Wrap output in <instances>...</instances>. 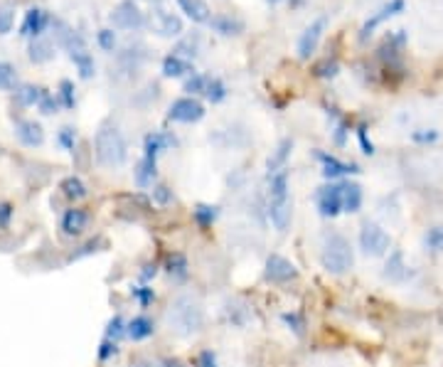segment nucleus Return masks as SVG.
I'll use <instances>...</instances> for the list:
<instances>
[{
  "label": "nucleus",
  "mask_w": 443,
  "mask_h": 367,
  "mask_svg": "<svg viewBox=\"0 0 443 367\" xmlns=\"http://www.w3.org/2000/svg\"><path fill=\"white\" fill-rule=\"evenodd\" d=\"M165 328L177 338H193L204 328V308L197 296L180 294L165 308Z\"/></svg>",
  "instance_id": "1"
},
{
  "label": "nucleus",
  "mask_w": 443,
  "mask_h": 367,
  "mask_svg": "<svg viewBox=\"0 0 443 367\" xmlns=\"http://www.w3.org/2000/svg\"><path fill=\"white\" fill-rule=\"evenodd\" d=\"M94 156L101 168H111V170L121 168L126 163V158H128V146H126L123 133L116 126H111V123H104V126L96 131Z\"/></svg>",
  "instance_id": "2"
},
{
  "label": "nucleus",
  "mask_w": 443,
  "mask_h": 367,
  "mask_svg": "<svg viewBox=\"0 0 443 367\" xmlns=\"http://www.w3.org/2000/svg\"><path fill=\"white\" fill-rule=\"evenodd\" d=\"M320 264L328 274L343 276L352 269L354 264V252L350 247V241L345 239L340 232H330L323 239V249H320Z\"/></svg>",
  "instance_id": "3"
},
{
  "label": "nucleus",
  "mask_w": 443,
  "mask_h": 367,
  "mask_svg": "<svg viewBox=\"0 0 443 367\" xmlns=\"http://www.w3.org/2000/svg\"><path fill=\"white\" fill-rule=\"evenodd\" d=\"M391 247V237L377 222H365L360 230V249L367 257H384Z\"/></svg>",
  "instance_id": "4"
},
{
  "label": "nucleus",
  "mask_w": 443,
  "mask_h": 367,
  "mask_svg": "<svg viewBox=\"0 0 443 367\" xmlns=\"http://www.w3.org/2000/svg\"><path fill=\"white\" fill-rule=\"evenodd\" d=\"M343 195H345V183H328L323 185V188H318V193H315V205H318L320 215L333 220L340 212H345Z\"/></svg>",
  "instance_id": "5"
},
{
  "label": "nucleus",
  "mask_w": 443,
  "mask_h": 367,
  "mask_svg": "<svg viewBox=\"0 0 443 367\" xmlns=\"http://www.w3.org/2000/svg\"><path fill=\"white\" fill-rule=\"evenodd\" d=\"M204 104L195 96H180L170 104L167 109V119L175 121V123H197L204 119Z\"/></svg>",
  "instance_id": "6"
},
{
  "label": "nucleus",
  "mask_w": 443,
  "mask_h": 367,
  "mask_svg": "<svg viewBox=\"0 0 443 367\" xmlns=\"http://www.w3.org/2000/svg\"><path fill=\"white\" fill-rule=\"evenodd\" d=\"M328 15H318L310 25L306 27V30L301 32V37H298V57L301 59H310L313 57V52L318 50L320 40H323L325 30H328Z\"/></svg>",
  "instance_id": "7"
},
{
  "label": "nucleus",
  "mask_w": 443,
  "mask_h": 367,
  "mask_svg": "<svg viewBox=\"0 0 443 367\" xmlns=\"http://www.w3.org/2000/svg\"><path fill=\"white\" fill-rule=\"evenodd\" d=\"M404 10H407V0H386L384 6H380L375 13H372L370 17H367L365 22H362V27H360V40L365 43L367 37H370L372 32L377 30V27L384 25V22L391 20V17L402 15Z\"/></svg>",
  "instance_id": "8"
},
{
  "label": "nucleus",
  "mask_w": 443,
  "mask_h": 367,
  "mask_svg": "<svg viewBox=\"0 0 443 367\" xmlns=\"http://www.w3.org/2000/svg\"><path fill=\"white\" fill-rule=\"evenodd\" d=\"M109 20L119 30H141L146 25V15H143L141 8L133 0H121L119 6L114 8V13L109 15Z\"/></svg>",
  "instance_id": "9"
},
{
  "label": "nucleus",
  "mask_w": 443,
  "mask_h": 367,
  "mask_svg": "<svg viewBox=\"0 0 443 367\" xmlns=\"http://www.w3.org/2000/svg\"><path fill=\"white\" fill-rule=\"evenodd\" d=\"M315 160H318L320 168H323V178H328L330 183H333V180H338V178H345V175H357V173H360V165H357V163L340 160V158L333 156V153L315 151Z\"/></svg>",
  "instance_id": "10"
},
{
  "label": "nucleus",
  "mask_w": 443,
  "mask_h": 367,
  "mask_svg": "<svg viewBox=\"0 0 443 367\" xmlns=\"http://www.w3.org/2000/svg\"><path fill=\"white\" fill-rule=\"evenodd\" d=\"M264 276H266V281H271V283H291L298 278V269H296V264L288 262V259L281 257V254H271V257L266 259Z\"/></svg>",
  "instance_id": "11"
},
{
  "label": "nucleus",
  "mask_w": 443,
  "mask_h": 367,
  "mask_svg": "<svg viewBox=\"0 0 443 367\" xmlns=\"http://www.w3.org/2000/svg\"><path fill=\"white\" fill-rule=\"evenodd\" d=\"M153 30L160 37H180L183 35V20L175 13L163 10L160 6L153 10Z\"/></svg>",
  "instance_id": "12"
},
{
  "label": "nucleus",
  "mask_w": 443,
  "mask_h": 367,
  "mask_svg": "<svg viewBox=\"0 0 443 367\" xmlns=\"http://www.w3.org/2000/svg\"><path fill=\"white\" fill-rule=\"evenodd\" d=\"M293 217V200L291 195L288 197H276L269 200V220L276 227V232H286L288 225H291Z\"/></svg>",
  "instance_id": "13"
},
{
  "label": "nucleus",
  "mask_w": 443,
  "mask_h": 367,
  "mask_svg": "<svg viewBox=\"0 0 443 367\" xmlns=\"http://www.w3.org/2000/svg\"><path fill=\"white\" fill-rule=\"evenodd\" d=\"M207 25L212 27V32H217L219 37H236L246 30V22L236 15H230V13H217V15L209 17Z\"/></svg>",
  "instance_id": "14"
},
{
  "label": "nucleus",
  "mask_w": 443,
  "mask_h": 367,
  "mask_svg": "<svg viewBox=\"0 0 443 367\" xmlns=\"http://www.w3.org/2000/svg\"><path fill=\"white\" fill-rule=\"evenodd\" d=\"M172 146H177V138L170 131H153L143 141V156L151 158V160H158V156Z\"/></svg>",
  "instance_id": "15"
},
{
  "label": "nucleus",
  "mask_w": 443,
  "mask_h": 367,
  "mask_svg": "<svg viewBox=\"0 0 443 367\" xmlns=\"http://www.w3.org/2000/svg\"><path fill=\"white\" fill-rule=\"evenodd\" d=\"M15 136H17V141L27 148L42 146V141H45V131H42V126L40 123H35V121H17Z\"/></svg>",
  "instance_id": "16"
},
{
  "label": "nucleus",
  "mask_w": 443,
  "mask_h": 367,
  "mask_svg": "<svg viewBox=\"0 0 443 367\" xmlns=\"http://www.w3.org/2000/svg\"><path fill=\"white\" fill-rule=\"evenodd\" d=\"M50 17L45 10H40V8H30V10L25 13V20H22V27H20V35L22 37H40L42 30L47 27Z\"/></svg>",
  "instance_id": "17"
},
{
  "label": "nucleus",
  "mask_w": 443,
  "mask_h": 367,
  "mask_svg": "<svg viewBox=\"0 0 443 367\" xmlns=\"http://www.w3.org/2000/svg\"><path fill=\"white\" fill-rule=\"evenodd\" d=\"M291 153H293V138H281L278 146L273 148V153L269 156V160H266V173L273 175V173H278V170L286 168Z\"/></svg>",
  "instance_id": "18"
},
{
  "label": "nucleus",
  "mask_w": 443,
  "mask_h": 367,
  "mask_svg": "<svg viewBox=\"0 0 443 367\" xmlns=\"http://www.w3.org/2000/svg\"><path fill=\"white\" fill-rule=\"evenodd\" d=\"M190 74H195V67L190 59L180 57V54H167L165 59H163V77L167 79H180V77H190Z\"/></svg>",
  "instance_id": "19"
},
{
  "label": "nucleus",
  "mask_w": 443,
  "mask_h": 367,
  "mask_svg": "<svg viewBox=\"0 0 443 367\" xmlns=\"http://www.w3.org/2000/svg\"><path fill=\"white\" fill-rule=\"evenodd\" d=\"M87 225H89V212L82 210V207H72V210L64 212L62 225L59 227H62V232L67 237H77L87 230Z\"/></svg>",
  "instance_id": "20"
},
{
  "label": "nucleus",
  "mask_w": 443,
  "mask_h": 367,
  "mask_svg": "<svg viewBox=\"0 0 443 367\" xmlns=\"http://www.w3.org/2000/svg\"><path fill=\"white\" fill-rule=\"evenodd\" d=\"M151 336H156V323H153L148 315H136L133 320H128L126 338H130L133 343H141V340H148Z\"/></svg>",
  "instance_id": "21"
},
{
  "label": "nucleus",
  "mask_w": 443,
  "mask_h": 367,
  "mask_svg": "<svg viewBox=\"0 0 443 367\" xmlns=\"http://www.w3.org/2000/svg\"><path fill=\"white\" fill-rule=\"evenodd\" d=\"M409 269H412V267H409L407 259H404V252H399V249H396V252L386 259L384 278H389V281H394V283H402V281H407V278H409Z\"/></svg>",
  "instance_id": "22"
},
{
  "label": "nucleus",
  "mask_w": 443,
  "mask_h": 367,
  "mask_svg": "<svg viewBox=\"0 0 443 367\" xmlns=\"http://www.w3.org/2000/svg\"><path fill=\"white\" fill-rule=\"evenodd\" d=\"M177 6L193 22H209V17H212L209 6L204 0H177Z\"/></svg>",
  "instance_id": "23"
},
{
  "label": "nucleus",
  "mask_w": 443,
  "mask_h": 367,
  "mask_svg": "<svg viewBox=\"0 0 443 367\" xmlns=\"http://www.w3.org/2000/svg\"><path fill=\"white\" fill-rule=\"evenodd\" d=\"M288 183H291V173H288V168L269 175V200L288 197Z\"/></svg>",
  "instance_id": "24"
},
{
  "label": "nucleus",
  "mask_w": 443,
  "mask_h": 367,
  "mask_svg": "<svg viewBox=\"0 0 443 367\" xmlns=\"http://www.w3.org/2000/svg\"><path fill=\"white\" fill-rule=\"evenodd\" d=\"M156 175H158V160H151V158L143 156L141 163L136 165V183L141 188H148V185H153Z\"/></svg>",
  "instance_id": "25"
},
{
  "label": "nucleus",
  "mask_w": 443,
  "mask_h": 367,
  "mask_svg": "<svg viewBox=\"0 0 443 367\" xmlns=\"http://www.w3.org/2000/svg\"><path fill=\"white\" fill-rule=\"evenodd\" d=\"M423 249L428 254H443V225H431L423 232Z\"/></svg>",
  "instance_id": "26"
},
{
  "label": "nucleus",
  "mask_w": 443,
  "mask_h": 367,
  "mask_svg": "<svg viewBox=\"0 0 443 367\" xmlns=\"http://www.w3.org/2000/svg\"><path fill=\"white\" fill-rule=\"evenodd\" d=\"M227 94H230V89H227V84L222 82L219 77H207V84H204V94L207 96V101H212V104H222V101L227 99Z\"/></svg>",
  "instance_id": "27"
},
{
  "label": "nucleus",
  "mask_w": 443,
  "mask_h": 367,
  "mask_svg": "<svg viewBox=\"0 0 443 367\" xmlns=\"http://www.w3.org/2000/svg\"><path fill=\"white\" fill-rule=\"evenodd\" d=\"M343 202H345V212H350V215L360 212V207H362V188H360V185H357V183H345Z\"/></svg>",
  "instance_id": "28"
},
{
  "label": "nucleus",
  "mask_w": 443,
  "mask_h": 367,
  "mask_svg": "<svg viewBox=\"0 0 443 367\" xmlns=\"http://www.w3.org/2000/svg\"><path fill=\"white\" fill-rule=\"evenodd\" d=\"M200 47H202V37H200V32H193V35L183 37L180 43H177L175 47V54H180V57H197L200 54Z\"/></svg>",
  "instance_id": "29"
},
{
  "label": "nucleus",
  "mask_w": 443,
  "mask_h": 367,
  "mask_svg": "<svg viewBox=\"0 0 443 367\" xmlns=\"http://www.w3.org/2000/svg\"><path fill=\"white\" fill-rule=\"evenodd\" d=\"M52 57H54V47H52V43H47V40H40V37H37L35 43L30 45V59L35 64L50 62Z\"/></svg>",
  "instance_id": "30"
},
{
  "label": "nucleus",
  "mask_w": 443,
  "mask_h": 367,
  "mask_svg": "<svg viewBox=\"0 0 443 367\" xmlns=\"http://www.w3.org/2000/svg\"><path fill=\"white\" fill-rule=\"evenodd\" d=\"M17 101H20L22 106H40L42 96H45V89H40V87H32V84H25L20 87V89L15 91Z\"/></svg>",
  "instance_id": "31"
},
{
  "label": "nucleus",
  "mask_w": 443,
  "mask_h": 367,
  "mask_svg": "<svg viewBox=\"0 0 443 367\" xmlns=\"http://www.w3.org/2000/svg\"><path fill=\"white\" fill-rule=\"evenodd\" d=\"M62 193H64V197H69V200H82V197H87V185L72 175V178L62 180Z\"/></svg>",
  "instance_id": "32"
},
{
  "label": "nucleus",
  "mask_w": 443,
  "mask_h": 367,
  "mask_svg": "<svg viewBox=\"0 0 443 367\" xmlns=\"http://www.w3.org/2000/svg\"><path fill=\"white\" fill-rule=\"evenodd\" d=\"M193 215H195V220H197V225L209 227V225H214V220L219 217V207L217 205H197Z\"/></svg>",
  "instance_id": "33"
},
{
  "label": "nucleus",
  "mask_w": 443,
  "mask_h": 367,
  "mask_svg": "<svg viewBox=\"0 0 443 367\" xmlns=\"http://www.w3.org/2000/svg\"><path fill=\"white\" fill-rule=\"evenodd\" d=\"M188 259L183 257V254H170L167 257V274L175 278H185L188 276Z\"/></svg>",
  "instance_id": "34"
},
{
  "label": "nucleus",
  "mask_w": 443,
  "mask_h": 367,
  "mask_svg": "<svg viewBox=\"0 0 443 367\" xmlns=\"http://www.w3.org/2000/svg\"><path fill=\"white\" fill-rule=\"evenodd\" d=\"M438 138H441V131H436V128H416V131H412V141L416 146H431Z\"/></svg>",
  "instance_id": "35"
},
{
  "label": "nucleus",
  "mask_w": 443,
  "mask_h": 367,
  "mask_svg": "<svg viewBox=\"0 0 443 367\" xmlns=\"http://www.w3.org/2000/svg\"><path fill=\"white\" fill-rule=\"evenodd\" d=\"M17 84V74H15V67L8 62H0V89H15Z\"/></svg>",
  "instance_id": "36"
},
{
  "label": "nucleus",
  "mask_w": 443,
  "mask_h": 367,
  "mask_svg": "<svg viewBox=\"0 0 443 367\" xmlns=\"http://www.w3.org/2000/svg\"><path fill=\"white\" fill-rule=\"evenodd\" d=\"M15 25V8L10 3L0 6V35H8Z\"/></svg>",
  "instance_id": "37"
},
{
  "label": "nucleus",
  "mask_w": 443,
  "mask_h": 367,
  "mask_svg": "<svg viewBox=\"0 0 443 367\" xmlns=\"http://www.w3.org/2000/svg\"><path fill=\"white\" fill-rule=\"evenodd\" d=\"M126 328H128V323H123L121 315H114V318L109 320V328H106V338L114 340V343H119V338L126 336Z\"/></svg>",
  "instance_id": "38"
},
{
  "label": "nucleus",
  "mask_w": 443,
  "mask_h": 367,
  "mask_svg": "<svg viewBox=\"0 0 443 367\" xmlns=\"http://www.w3.org/2000/svg\"><path fill=\"white\" fill-rule=\"evenodd\" d=\"M204 84H207V77L195 72L185 79V91H188V94H204Z\"/></svg>",
  "instance_id": "39"
},
{
  "label": "nucleus",
  "mask_w": 443,
  "mask_h": 367,
  "mask_svg": "<svg viewBox=\"0 0 443 367\" xmlns=\"http://www.w3.org/2000/svg\"><path fill=\"white\" fill-rule=\"evenodd\" d=\"M96 43L104 52H114L116 50V32L111 27H101L99 35H96Z\"/></svg>",
  "instance_id": "40"
},
{
  "label": "nucleus",
  "mask_w": 443,
  "mask_h": 367,
  "mask_svg": "<svg viewBox=\"0 0 443 367\" xmlns=\"http://www.w3.org/2000/svg\"><path fill=\"white\" fill-rule=\"evenodd\" d=\"M130 296H133V299H136L138 304L143 306V308H146V306H151L153 301H156V291L148 289V286H133V289H130Z\"/></svg>",
  "instance_id": "41"
},
{
  "label": "nucleus",
  "mask_w": 443,
  "mask_h": 367,
  "mask_svg": "<svg viewBox=\"0 0 443 367\" xmlns=\"http://www.w3.org/2000/svg\"><path fill=\"white\" fill-rule=\"evenodd\" d=\"M57 143L64 148V151H74V143H77V131H74V128H69V126L59 128Z\"/></svg>",
  "instance_id": "42"
},
{
  "label": "nucleus",
  "mask_w": 443,
  "mask_h": 367,
  "mask_svg": "<svg viewBox=\"0 0 443 367\" xmlns=\"http://www.w3.org/2000/svg\"><path fill=\"white\" fill-rule=\"evenodd\" d=\"M172 190L167 188V185H156V188H153V202H156V205H170L172 202Z\"/></svg>",
  "instance_id": "43"
},
{
  "label": "nucleus",
  "mask_w": 443,
  "mask_h": 367,
  "mask_svg": "<svg viewBox=\"0 0 443 367\" xmlns=\"http://www.w3.org/2000/svg\"><path fill=\"white\" fill-rule=\"evenodd\" d=\"M59 99H62V104L67 106V109H74V104H77V99H74V87L67 79L59 84Z\"/></svg>",
  "instance_id": "44"
},
{
  "label": "nucleus",
  "mask_w": 443,
  "mask_h": 367,
  "mask_svg": "<svg viewBox=\"0 0 443 367\" xmlns=\"http://www.w3.org/2000/svg\"><path fill=\"white\" fill-rule=\"evenodd\" d=\"M354 133H357V141H360V146H362V153H365V156H375V143H372L370 136H367L365 123H360Z\"/></svg>",
  "instance_id": "45"
},
{
  "label": "nucleus",
  "mask_w": 443,
  "mask_h": 367,
  "mask_svg": "<svg viewBox=\"0 0 443 367\" xmlns=\"http://www.w3.org/2000/svg\"><path fill=\"white\" fill-rule=\"evenodd\" d=\"M338 72H340V67H338V62H335V59H323V62L315 67V74H318V77H323V79L335 77Z\"/></svg>",
  "instance_id": "46"
},
{
  "label": "nucleus",
  "mask_w": 443,
  "mask_h": 367,
  "mask_svg": "<svg viewBox=\"0 0 443 367\" xmlns=\"http://www.w3.org/2000/svg\"><path fill=\"white\" fill-rule=\"evenodd\" d=\"M281 318H283V323H286L288 328L296 333V336H303V328H306V323H303L301 315H298V313H283Z\"/></svg>",
  "instance_id": "47"
},
{
  "label": "nucleus",
  "mask_w": 443,
  "mask_h": 367,
  "mask_svg": "<svg viewBox=\"0 0 443 367\" xmlns=\"http://www.w3.org/2000/svg\"><path fill=\"white\" fill-rule=\"evenodd\" d=\"M347 123H345L343 119H338L335 121V128H333V141L338 143V146H345V143H347Z\"/></svg>",
  "instance_id": "48"
},
{
  "label": "nucleus",
  "mask_w": 443,
  "mask_h": 367,
  "mask_svg": "<svg viewBox=\"0 0 443 367\" xmlns=\"http://www.w3.org/2000/svg\"><path fill=\"white\" fill-rule=\"evenodd\" d=\"M40 111H42V114H54V111H57V99H54L50 91H45V96H42Z\"/></svg>",
  "instance_id": "49"
},
{
  "label": "nucleus",
  "mask_w": 443,
  "mask_h": 367,
  "mask_svg": "<svg viewBox=\"0 0 443 367\" xmlns=\"http://www.w3.org/2000/svg\"><path fill=\"white\" fill-rule=\"evenodd\" d=\"M116 352H119V345H116L114 340H109V338H106L104 345H101V350H99V360H111Z\"/></svg>",
  "instance_id": "50"
},
{
  "label": "nucleus",
  "mask_w": 443,
  "mask_h": 367,
  "mask_svg": "<svg viewBox=\"0 0 443 367\" xmlns=\"http://www.w3.org/2000/svg\"><path fill=\"white\" fill-rule=\"evenodd\" d=\"M195 365H197V367H219L217 365V357H214V352H209V350L200 352L197 362H195Z\"/></svg>",
  "instance_id": "51"
},
{
  "label": "nucleus",
  "mask_w": 443,
  "mask_h": 367,
  "mask_svg": "<svg viewBox=\"0 0 443 367\" xmlns=\"http://www.w3.org/2000/svg\"><path fill=\"white\" fill-rule=\"evenodd\" d=\"M156 274H158L156 264H148L146 271H141V281H151V278H156Z\"/></svg>",
  "instance_id": "52"
},
{
  "label": "nucleus",
  "mask_w": 443,
  "mask_h": 367,
  "mask_svg": "<svg viewBox=\"0 0 443 367\" xmlns=\"http://www.w3.org/2000/svg\"><path fill=\"white\" fill-rule=\"evenodd\" d=\"M10 215H13L10 205H0V225H6V222L10 220Z\"/></svg>",
  "instance_id": "53"
},
{
  "label": "nucleus",
  "mask_w": 443,
  "mask_h": 367,
  "mask_svg": "<svg viewBox=\"0 0 443 367\" xmlns=\"http://www.w3.org/2000/svg\"><path fill=\"white\" fill-rule=\"evenodd\" d=\"M158 367H185V365L183 362H177V360H163Z\"/></svg>",
  "instance_id": "54"
},
{
  "label": "nucleus",
  "mask_w": 443,
  "mask_h": 367,
  "mask_svg": "<svg viewBox=\"0 0 443 367\" xmlns=\"http://www.w3.org/2000/svg\"><path fill=\"white\" fill-rule=\"evenodd\" d=\"M269 6H278V3H283V0H266Z\"/></svg>",
  "instance_id": "55"
},
{
  "label": "nucleus",
  "mask_w": 443,
  "mask_h": 367,
  "mask_svg": "<svg viewBox=\"0 0 443 367\" xmlns=\"http://www.w3.org/2000/svg\"><path fill=\"white\" fill-rule=\"evenodd\" d=\"M148 3H153V6H156V8L160 6V0H148Z\"/></svg>",
  "instance_id": "56"
}]
</instances>
